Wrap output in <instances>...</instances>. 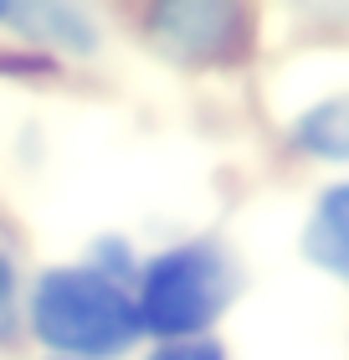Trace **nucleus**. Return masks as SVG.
<instances>
[{
    "label": "nucleus",
    "mask_w": 349,
    "mask_h": 360,
    "mask_svg": "<svg viewBox=\"0 0 349 360\" xmlns=\"http://www.w3.org/2000/svg\"><path fill=\"white\" fill-rule=\"evenodd\" d=\"M26 330L57 360H119L139 345L134 288L108 268H46L26 293Z\"/></svg>",
    "instance_id": "nucleus-1"
},
{
    "label": "nucleus",
    "mask_w": 349,
    "mask_h": 360,
    "mask_svg": "<svg viewBox=\"0 0 349 360\" xmlns=\"http://www.w3.org/2000/svg\"><path fill=\"white\" fill-rule=\"evenodd\" d=\"M231 293H237V273L211 242H180L154 252L134 283L144 335L159 340H201L226 314Z\"/></svg>",
    "instance_id": "nucleus-2"
},
{
    "label": "nucleus",
    "mask_w": 349,
    "mask_h": 360,
    "mask_svg": "<svg viewBox=\"0 0 349 360\" xmlns=\"http://www.w3.org/2000/svg\"><path fill=\"white\" fill-rule=\"evenodd\" d=\"M144 31L159 57L180 68H221L246 52V0H149Z\"/></svg>",
    "instance_id": "nucleus-3"
},
{
    "label": "nucleus",
    "mask_w": 349,
    "mask_h": 360,
    "mask_svg": "<svg viewBox=\"0 0 349 360\" xmlns=\"http://www.w3.org/2000/svg\"><path fill=\"white\" fill-rule=\"evenodd\" d=\"M0 26H15L57 52H93V26L72 0H0Z\"/></svg>",
    "instance_id": "nucleus-4"
},
{
    "label": "nucleus",
    "mask_w": 349,
    "mask_h": 360,
    "mask_svg": "<svg viewBox=\"0 0 349 360\" xmlns=\"http://www.w3.org/2000/svg\"><path fill=\"white\" fill-rule=\"evenodd\" d=\"M303 257L319 273L349 283V186H334L313 201L303 221Z\"/></svg>",
    "instance_id": "nucleus-5"
},
{
    "label": "nucleus",
    "mask_w": 349,
    "mask_h": 360,
    "mask_svg": "<svg viewBox=\"0 0 349 360\" xmlns=\"http://www.w3.org/2000/svg\"><path fill=\"white\" fill-rule=\"evenodd\" d=\"M293 150L324 165H349V98H324L293 119Z\"/></svg>",
    "instance_id": "nucleus-6"
},
{
    "label": "nucleus",
    "mask_w": 349,
    "mask_h": 360,
    "mask_svg": "<svg viewBox=\"0 0 349 360\" xmlns=\"http://www.w3.org/2000/svg\"><path fill=\"white\" fill-rule=\"evenodd\" d=\"M21 319H26V304H21V288H15V263L0 248V345L21 330Z\"/></svg>",
    "instance_id": "nucleus-7"
},
{
    "label": "nucleus",
    "mask_w": 349,
    "mask_h": 360,
    "mask_svg": "<svg viewBox=\"0 0 349 360\" xmlns=\"http://www.w3.org/2000/svg\"><path fill=\"white\" fill-rule=\"evenodd\" d=\"M149 360H226V350L201 335V340H164L149 350Z\"/></svg>",
    "instance_id": "nucleus-8"
}]
</instances>
